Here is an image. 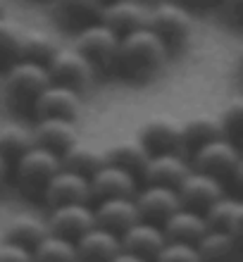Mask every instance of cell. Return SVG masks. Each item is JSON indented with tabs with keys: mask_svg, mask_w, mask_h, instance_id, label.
<instances>
[{
	"mask_svg": "<svg viewBox=\"0 0 243 262\" xmlns=\"http://www.w3.org/2000/svg\"><path fill=\"white\" fill-rule=\"evenodd\" d=\"M153 262H201L195 243L186 241H165Z\"/></svg>",
	"mask_w": 243,
	"mask_h": 262,
	"instance_id": "obj_34",
	"label": "cell"
},
{
	"mask_svg": "<svg viewBox=\"0 0 243 262\" xmlns=\"http://www.w3.org/2000/svg\"><path fill=\"white\" fill-rule=\"evenodd\" d=\"M217 117H219V124H222L224 138H229V141L236 143L238 134H241V126H243V98H231Z\"/></svg>",
	"mask_w": 243,
	"mask_h": 262,
	"instance_id": "obj_33",
	"label": "cell"
},
{
	"mask_svg": "<svg viewBox=\"0 0 243 262\" xmlns=\"http://www.w3.org/2000/svg\"><path fill=\"white\" fill-rule=\"evenodd\" d=\"M57 48H60V43L48 31H43V29H21L17 60H31V62L46 64L50 57L55 55Z\"/></svg>",
	"mask_w": 243,
	"mask_h": 262,
	"instance_id": "obj_25",
	"label": "cell"
},
{
	"mask_svg": "<svg viewBox=\"0 0 243 262\" xmlns=\"http://www.w3.org/2000/svg\"><path fill=\"white\" fill-rule=\"evenodd\" d=\"M31 112L38 117H62V119H77L81 112V93L70 86L50 81L46 89L38 93L34 100Z\"/></svg>",
	"mask_w": 243,
	"mask_h": 262,
	"instance_id": "obj_9",
	"label": "cell"
},
{
	"mask_svg": "<svg viewBox=\"0 0 243 262\" xmlns=\"http://www.w3.org/2000/svg\"><path fill=\"white\" fill-rule=\"evenodd\" d=\"M100 7L103 0H53V10L67 24H79V27L98 19Z\"/></svg>",
	"mask_w": 243,
	"mask_h": 262,
	"instance_id": "obj_30",
	"label": "cell"
},
{
	"mask_svg": "<svg viewBox=\"0 0 243 262\" xmlns=\"http://www.w3.org/2000/svg\"><path fill=\"white\" fill-rule=\"evenodd\" d=\"M103 155H105V162L122 167L126 172H131L134 177H141L143 169H146L148 158H150V150L136 138V141H119V143H112L107 150H103Z\"/></svg>",
	"mask_w": 243,
	"mask_h": 262,
	"instance_id": "obj_24",
	"label": "cell"
},
{
	"mask_svg": "<svg viewBox=\"0 0 243 262\" xmlns=\"http://www.w3.org/2000/svg\"><path fill=\"white\" fill-rule=\"evenodd\" d=\"M139 141L153 152H184V136L181 122L172 117H153L141 126Z\"/></svg>",
	"mask_w": 243,
	"mask_h": 262,
	"instance_id": "obj_14",
	"label": "cell"
},
{
	"mask_svg": "<svg viewBox=\"0 0 243 262\" xmlns=\"http://www.w3.org/2000/svg\"><path fill=\"white\" fill-rule=\"evenodd\" d=\"M41 198L46 200L50 207L64 205V203H89L91 200L89 177L60 167V169L50 177L48 184H46Z\"/></svg>",
	"mask_w": 243,
	"mask_h": 262,
	"instance_id": "obj_11",
	"label": "cell"
},
{
	"mask_svg": "<svg viewBox=\"0 0 243 262\" xmlns=\"http://www.w3.org/2000/svg\"><path fill=\"white\" fill-rule=\"evenodd\" d=\"M195 250L201 262H241V238L217 229H208L195 241Z\"/></svg>",
	"mask_w": 243,
	"mask_h": 262,
	"instance_id": "obj_22",
	"label": "cell"
},
{
	"mask_svg": "<svg viewBox=\"0 0 243 262\" xmlns=\"http://www.w3.org/2000/svg\"><path fill=\"white\" fill-rule=\"evenodd\" d=\"M110 262H148V260H143V257H139V255H134V253H126V250H119V253L112 257Z\"/></svg>",
	"mask_w": 243,
	"mask_h": 262,
	"instance_id": "obj_37",
	"label": "cell"
},
{
	"mask_svg": "<svg viewBox=\"0 0 243 262\" xmlns=\"http://www.w3.org/2000/svg\"><path fill=\"white\" fill-rule=\"evenodd\" d=\"M103 3H110V0H103Z\"/></svg>",
	"mask_w": 243,
	"mask_h": 262,
	"instance_id": "obj_42",
	"label": "cell"
},
{
	"mask_svg": "<svg viewBox=\"0 0 243 262\" xmlns=\"http://www.w3.org/2000/svg\"><path fill=\"white\" fill-rule=\"evenodd\" d=\"M181 136H184V150L193 152L198 145L224 136V134L219 117H215V115H193L191 119L181 122Z\"/></svg>",
	"mask_w": 243,
	"mask_h": 262,
	"instance_id": "obj_26",
	"label": "cell"
},
{
	"mask_svg": "<svg viewBox=\"0 0 243 262\" xmlns=\"http://www.w3.org/2000/svg\"><path fill=\"white\" fill-rule=\"evenodd\" d=\"M5 12V0H0V14Z\"/></svg>",
	"mask_w": 243,
	"mask_h": 262,
	"instance_id": "obj_40",
	"label": "cell"
},
{
	"mask_svg": "<svg viewBox=\"0 0 243 262\" xmlns=\"http://www.w3.org/2000/svg\"><path fill=\"white\" fill-rule=\"evenodd\" d=\"M21 24L0 14V67L12 64L19 55V38H21Z\"/></svg>",
	"mask_w": 243,
	"mask_h": 262,
	"instance_id": "obj_32",
	"label": "cell"
},
{
	"mask_svg": "<svg viewBox=\"0 0 243 262\" xmlns=\"http://www.w3.org/2000/svg\"><path fill=\"white\" fill-rule=\"evenodd\" d=\"M74 262H86V260H74Z\"/></svg>",
	"mask_w": 243,
	"mask_h": 262,
	"instance_id": "obj_41",
	"label": "cell"
},
{
	"mask_svg": "<svg viewBox=\"0 0 243 262\" xmlns=\"http://www.w3.org/2000/svg\"><path fill=\"white\" fill-rule=\"evenodd\" d=\"M60 162H62L64 169H72V172L83 174V177H91L98 167L105 165V155H103V150H98L96 145L79 143L77 141L64 152H60Z\"/></svg>",
	"mask_w": 243,
	"mask_h": 262,
	"instance_id": "obj_27",
	"label": "cell"
},
{
	"mask_svg": "<svg viewBox=\"0 0 243 262\" xmlns=\"http://www.w3.org/2000/svg\"><path fill=\"white\" fill-rule=\"evenodd\" d=\"M160 227H162V234H165L167 241L195 243L208 231V222H205L203 212H195V210H188V207H179V210H174L162 222Z\"/></svg>",
	"mask_w": 243,
	"mask_h": 262,
	"instance_id": "obj_23",
	"label": "cell"
},
{
	"mask_svg": "<svg viewBox=\"0 0 243 262\" xmlns=\"http://www.w3.org/2000/svg\"><path fill=\"white\" fill-rule=\"evenodd\" d=\"M0 262H34L31 250L12 241H0Z\"/></svg>",
	"mask_w": 243,
	"mask_h": 262,
	"instance_id": "obj_35",
	"label": "cell"
},
{
	"mask_svg": "<svg viewBox=\"0 0 243 262\" xmlns=\"http://www.w3.org/2000/svg\"><path fill=\"white\" fill-rule=\"evenodd\" d=\"M222 7L227 10L231 19H241V12H243V0H222Z\"/></svg>",
	"mask_w": 243,
	"mask_h": 262,
	"instance_id": "obj_36",
	"label": "cell"
},
{
	"mask_svg": "<svg viewBox=\"0 0 243 262\" xmlns=\"http://www.w3.org/2000/svg\"><path fill=\"white\" fill-rule=\"evenodd\" d=\"M48 227L50 234L64 236V238H72L77 241L83 231H89L93 224H96V217H93V207L89 203H64V205H55L50 207Z\"/></svg>",
	"mask_w": 243,
	"mask_h": 262,
	"instance_id": "obj_10",
	"label": "cell"
},
{
	"mask_svg": "<svg viewBox=\"0 0 243 262\" xmlns=\"http://www.w3.org/2000/svg\"><path fill=\"white\" fill-rule=\"evenodd\" d=\"M176 195H179L181 207L203 212L210 203H215L219 195H224V181H219L212 174L188 169V174L176 184Z\"/></svg>",
	"mask_w": 243,
	"mask_h": 262,
	"instance_id": "obj_8",
	"label": "cell"
},
{
	"mask_svg": "<svg viewBox=\"0 0 243 262\" xmlns=\"http://www.w3.org/2000/svg\"><path fill=\"white\" fill-rule=\"evenodd\" d=\"M188 169H191V162L184 158V152H153L141 177L146 179V184L176 188V184L186 177Z\"/></svg>",
	"mask_w": 243,
	"mask_h": 262,
	"instance_id": "obj_18",
	"label": "cell"
},
{
	"mask_svg": "<svg viewBox=\"0 0 243 262\" xmlns=\"http://www.w3.org/2000/svg\"><path fill=\"white\" fill-rule=\"evenodd\" d=\"M46 69H48V76L53 83L70 86V89L79 91V93L83 89H89L93 76H96V67L74 46H67V48L60 46L55 50V55L46 62Z\"/></svg>",
	"mask_w": 243,
	"mask_h": 262,
	"instance_id": "obj_7",
	"label": "cell"
},
{
	"mask_svg": "<svg viewBox=\"0 0 243 262\" xmlns=\"http://www.w3.org/2000/svg\"><path fill=\"white\" fill-rule=\"evenodd\" d=\"M134 203H136L141 220L153 222V224H162L174 210L181 207L176 188L160 186V184H146V188L136 191Z\"/></svg>",
	"mask_w": 243,
	"mask_h": 262,
	"instance_id": "obj_12",
	"label": "cell"
},
{
	"mask_svg": "<svg viewBox=\"0 0 243 262\" xmlns=\"http://www.w3.org/2000/svg\"><path fill=\"white\" fill-rule=\"evenodd\" d=\"M203 217L208 222V229L227 231V234L241 238L243 231V203L234 195H219L215 203H210L203 210Z\"/></svg>",
	"mask_w": 243,
	"mask_h": 262,
	"instance_id": "obj_21",
	"label": "cell"
},
{
	"mask_svg": "<svg viewBox=\"0 0 243 262\" xmlns=\"http://www.w3.org/2000/svg\"><path fill=\"white\" fill-rule=\"evenodd\" d=\"M34 145L31 129H24L19 124H3L0 126V155L7 165H12L21 152Z\"/></svg>",
	"mask_w": 243,
	"mask_h": 262,
	"instance_id": "obj_31",
	"label": "cell"
},
{
	"mask_svg": "<svg viewBox=\"0 0 243 262\" xmlns=\"http://www.w3.org/2000/svg\"><path fill=\"white\" fill-rule=\"evenodd\" d=\"M31 138L36 145L48 148L53 152H64L72 143L79 141V131L74 119H62V117H38L34 129H31Z\"/></svg>",
	"mask_w": 243,
	"mask_h": 262,
	"instance_id": "obj_17",
	"label": "cell"
},
{
	"mask_svg": "<svg viewBox=\"0 0 243 262\" xmlns=\"http://www.w3.org/2000/svg\"><path fill=\"white\" fill-rule=\"evenodd\" d=\"M7 172H10V165H7L5 158L0 155V191H3V186H5V181H7Z\"/></svg>",
	"mask_w": 243,
	"mask_h": 262,
	"instance_id": "obj_38",
	"label": "cell"
},
{
	"mask_svg": "<svg viewBox=\"0 0 243 262\" xmlns=\"http://www.w3.org/2000/svg\"><path fill=\"white\" fill-rule=\"evenodd\" d=\"M74 246H77L79 260H86V262H110L122 250L119 234L110 231V229L98 227V224H93L89 231H83L74 241Z\"/></svg>",
	"mask_w": 243,
	"mask_h": 262,
	"instance_id": "obj_20",
	"label": "cell"
},
{
	"mask_svg": "<svg viewBox=\"0 0 243 262\" xmlns=\"http://www.w3.org/2000/svg\"><path fill=\"white\" fill-rule=\"evenodd\" d=\"M184 7H205V5H210L212 0H179Z\"/></svg>",
	"mask_w": 243,
	"mask_h": 262,
	"instance_id": "obj_39",
	"label": "cell"
},
{
	"mask_svg": "<svg viewBox=\"0 0 243 262\" xmlns=\"http://www.w3.org/2000/svg\"><path fill=\"white\" fill-rule=\"evenodd\" d=\"M31 257H34V262H74V260H79L74 241H72V238H64V236L50 234V231L31 248Z\"/></svg>",
	"mask_w": 243,
	"mask_h": 262,
	"instance_id": "obj_28",
	"label": "cell"
},
{
	"mask_svg": "<svg viewBox=\"0 0 243 262\" xmlns=\"http://www.w3.org/2000/svg\"><path fill=\"white\" fill-rule=\"evenodd\" d=\"M165 234H162L160 224H153V222L139 220L134 222L129 229H124L119 234V243H122V250L126 253H134V255L143 257V260L153 262L155 255L160 253V248L165 246Z\"/></svg>",
	"mask_w": 243,
	"mask_h": 262,
	"instance_id": "obj_15",
	"label": "cell"
},
{
	"mask_svg": "<svg viewBox=\"0 0 243 262\" xmlns=\"http://www.w3.org/2000/svg\"><path fill=\"white\" fill-rule=\"evenodd\" d=\"M98 21L107 24L112 31H117L122 36L126 31L146 27L148 5H143L141 0H110V3H103Z\"/></svg>",
	"mask_w": 243,
	"mask_h": 262,
	"instance_id": "obj_16",
	"label": "cell"
},
{
	"mask_svg": "<svg viewBox=\"0 0 243 262\" xmlns=\"http://www.w3.org/2000/svg\"><path fill=\"white\" fill-rule=\"evenodd\" d=\"M93 217H96L98 227L110 229L115 234H122L124 229L131 227L134 222L141 220L136 203L129 195H115V198L98 200V205L93 207Z\"/></svg>",
	"mask_w": 243,
	"mask_h": 262,
	"instance_id": "obj_19",
	"label": "cell"
},
{
	"mask_svg": "<svg viewBox=\"0 0 243 262\" xmlns=\"http://www.w3.org/2000/svg\"><path fill=\"white\" fill-rule=\"evenodd\" d=\"M91 186V200H103V198H115V195H129L134 198L139 186H136V177L131 172H126L117 165L105 162L103 167H98L96 172L89 177Z\"/></svg>",
	"mask_w": 243,
	"mask_h": 262,
	"instance_id": "obj_13",
	"label": "cell"
},
{
	"mask_svg": "<svg viewBox=\"0 0 243 262\" xmlns=\"http://www.w3.org/2000/svg\"><path fill=\"white\" fill-rule=\"evenodd\" d=\"M167 55L169 48L160 36L148 27H141L119 36L115 69H119L129 81H148L165 67Z\"/></svg>",
	"mask_w": 243,
	"mask_h": 262,
	"instance_id": "obj_1",
	"label": "cell"
},
{
	"mask_svg": "<svg viewBox=\"0 0 243 262\" xmlns=\"http://www.w3.org/2000/svg\"><path fill=\"white\" fill-rule=\"evenodd\" d=\"M50 83L48 69L41 62H31V60H14L5 69V100L12 110L31 112L34 100L38 98L46 86Z\"/></svg>",
	"mask_w": 243,
	"mask_h": 262,
	"instance_id": "obj_2",
	"label": "cell"
},
{
	"mask_svg": "<svg viewBox=\"0 0 243 262\" xmlns=\"http://www.w3.org/2000/svg\"><path fill=\"white\" fill-rule=\"evenodd\" d=\"M191 169L212 174L219 181H234L236 186H241L243 160L236 143L219 136L195 148L191 155Z\"/></svg>",
	"mask_w": 243,
	"mask_h": 262,
	"instance_id": "obj_3",
	"label": "cell"
},
{
	"mask_svg": "<svg viewBox=\"0 0 243 262\" xmlns=\"http://www.w3.org/2000/svg\"><path fill=\"white\" fill-rule=\"evenodd\" d=\"M62 167L60 162V155L48 148H41V145H31L21 152L19 158L12 162L14 169V179H17V186L27 198H34V195H43V188L50 181V177Z\"/></svg>",
	"mask_w": 243,
	"mask_h": 262,
	"instance_id": "obj_4",
	"label": "cell"
},
{
	"mask_svg": "<svg viewBox=\"0 0 243 262\" xmlns=\"http://www.w3.org/2000/svg\"><path fill=\"white\" fill-rule=\"evenodd\" d=\"M46 234H48L46 222H41L38 217H31V214H19V217L7 222V227H5L7 241L19 243V246H24L29 250L34 248Z\"/></svg>",
	"mask_w": 243,
	"mask_h": 262,
	"instance_id": "obj_29",
	"label": "cell"
},
{
	"mask_svg": "<svg viewBox=\"0 0 243 262\" xmlns=\"http://www.w3.org/2000/svg\"><path fill=\"white\" fill-rule=\"evenodd\" d=\"M146 27L162 38L167 48H179L188 41L193 31V19L188 7L181 3H160L155 7H148V21Z\"/></svg>",
	"mask_w": 243,
	"mask_h": 262,
	"instance_id": "obj_6",
	"label": "cell"
},
{
	"mask_svg": "<svg viewBox=\"0 0 243 262\" xmlns=\"http://www.w3.org/2000/svg\"><path fill=\"white\" fill-rule=\"evenodd\" d=\"M72 46L96 69H115V64H117L119 34L112 31L103 21L93 19L89 24L79 27Z\"/></svg>",
	"mask_w": 243,
	"mask_h": 262,
	"instance_id": "obj_5",
	"label": "cell"
}]
</instances>
